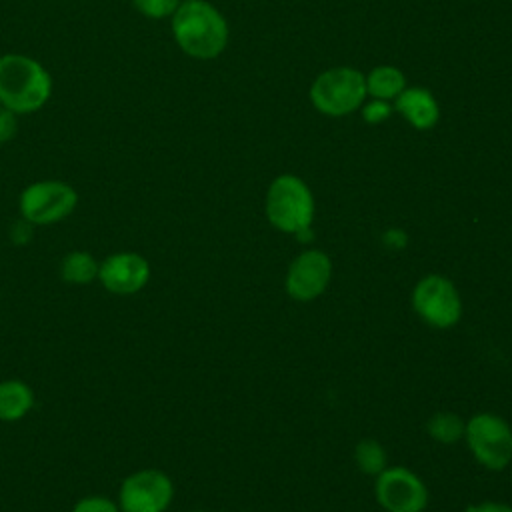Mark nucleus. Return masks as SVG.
Wrapping results in <instances>:
<instances>
[{"label": "nucleus", "mask_w": 512, "mask_h": 512, "mask_svg": "<svg viewBox=\"0 0 512 512\" xmlns=\"http://www.w3.org/2000/svg\"><path fill=\"white\" fill-rule=\"evenodd\" d=\"M34 394L28 384L20 380L0 382V420L14 422L30 412Z\"/></svg>", "instance_id": "ddd939ff"}, {"label": "nucleus", "mask_w": 512, "mask_h": 512, "mask_svg": "<svg viewBox=\"0 0 512 512\" xmlns=\"http://www.w3.org/2000/svg\"><path fill=\"white\" fill-rule=\"evenodd\" d=\"M374 494L386 512H422L428 504L424 482L404 466L384 468L376 476Z\"/></svg>", "instance_id": "6e6552de"}, {"label": "nucleus", "mask_w": 512, "mask_h": 512, "mask_svg": "<svg viewBox=\"0 0 512 512\" xmlns=\"http://www.w3.org/2000/svg\"><path fill=\"white\" fill-rule=\"evenodd\" d=\"M182 0H132L136 12L150 20H162L176 12Z\"/></svg>", "instance_id": "a211bd4d"}, {"label": "nucleus", "mask_w": 512, "mask_h": 512, "mask_svg": "<svg viewBox=\"0 0 512 512\" xmlns=\"http://www.w3.org/2000/svg\"><path fill=\"white\" fill-rule=\"evenodd\" d=\"M20 214L36 226H46L70 216L78 204V192L62 180H38L20 194Z\"/></svg>", "instance_id": "423d86ee"}, {"label": "nucleus", "mask_w": 512, "mask_h": 512, "mask_svg": "<svg viewBox=\"0 0 512 512\" xmlns=\"http://www.w3.org/2000/svg\"><path fill=\"white\" fill-rule=\"evenodd\" d=\"M332 278V262L322 250H304L298 254L286 274V292L294 300L310 302L318 298Z\"/></svg>", "instance_id": "9d476101"}, {"label": "nucleus", "mask_w": 512, "mask_h": 512, "mask_svg": "<svg viewBox=\"0 0 512 512\" xmlns=\"http://www.w3.org/2000/svg\"><path fill=\"white\" fill-rule=\"evenodd\" d=\"M354 460L358 464V468L368 474V476H378L384 468H386V452L384 448L372 440H360L354 448Z\"/></svg>", "instance_id": "f3484780"}, {"label": "nucleus", "mask_w": 512, "mask_h": 512, "mask_svg": "<svg viewBox=\"0 0 512 512\" xmlns=\"http://www.w3.org/2000/svg\"><path fill=\"white\" fill-rule=\"evenodd\" d=\"M464 440L472 456L488 470H502L512 460V428L496 414L472 416L466 422Z\"/></svg>", "instance_id": "39448f33"}, {"label": "nucleus", "mask_w": 512, "mask_h": 512, "mask_svg": "<svg viewBox=\"0 0 512 512\" xmlns=\"http://www.w3.org/2000/svg\"><path fill=\"white\" fill-rule=\"evenodd\" d=\"M390 112H392V108L386 104V100H376V98H374L370 104H366V106H364L362 116H364V120H366V122H370V124H378V122L386 120V118L390 116Z\"/></svg>", "instance_id": "412c9836"}, {"label": "nucleus", "mask_w": 512, "mask_h": 512, "mask_svg": "<svg viewBox=\"0 0 512 512\" xmlns=\"http://www.w3.org/2000/svg\"><path fill=\"white\" fill-rule=\"evenodd\" d=\"M18 134V114L0 104V146L8 144Z\"/></svg>", "instance_id": "aec40b11"}, {"label": "nucleus", "mask_w": 512, "mask_h": 512, "mask_svg": "<svg viewBox=\"0 0 512 512\" xmlns=\"http://www.w3.org/2000/svg\"><path fill=\"white\" fill-rule=\"evenodd\" d=\"M52 96L50 72L32 56L8 52L0 56V104L14 114L38 112Z\"/></svg>", "instance_id": "f03ea898"}, {"label": "nucleus", "mask_w": 512, "mask_h": 512, "mask_svg": "<svg viewBox=\"0 0 512 512\" xmlns=\"http://www.w3.org/2000/svg\"><path fill=\"white\" fill-rule=\"evenodd\" d=\"M466 512H512V506L502 502H482V504L468 506Z\"/></svg>", "instance_id": "b1692460"}, {"label": "nucleus", "mask_w": 512, "mask_h": 512, "mask_svg": "<svg viewBox=\"0 0 512 512\" xmlns=\"http://www.w3.org/2000/svg\"><path fill=\"white\" fill-rule=\"evenodd\" d=\"M416 314L434 328H450L462 316V300L456 286L440 274H428L412 290Z\"/></svg>", "instance_id": "0eeeda50"}, {"label": "nucleus", "mask_w": 512, "mask_h": 512, "mask_svg": "<svg viewBox=\"0 0 512 512\" xmlns=\"http://www.w3.org/2000/svg\"><path fill=\"white\" fill-rule=\"evenodd\" d=\"M266 216L274 228L288 234L310 228L314 218L310 188L294 174L274 178L266 194Z\"/></svg>", "instance_id": "7ed1b4c3"}, {"label": "nucleus", "mask_w": 512, "mask_h": 512, "mask_svg": "<svg viewBox=\"0 0 512 512\" xmlns=\"http://www.w3.org/2000/svg\"><path fill=\"white\" fill-rule=\"evenodd\" d=\"M32 226L34 224H30L28 220H18V222H14L12 224V228H10V240L14 242V244H28L30 240H32Z\"/></svg>", "instance_id": "4be33fe9"}, {"label": "nucleus", "mask_w": 512, "mask_h": 512, "mask_svg": "<svg viewBox=\"0 0 512 512\" xmlns=\"http://www.w3.org/2000/svg\"><path fill=\"white\" fill-rule=\"evenodd\" d=\"M382 240H384V244H386L388 248H394V250L404 248L406 242H408L406 234H404L400 228H390V230H386L384 236H382Z\"/></svg>", "instance_id": "5701e85b"}, {"label": "nucleus", "mask_w": 512, "mask_h": 512, "mask_svg": "<svg viewBox=\"0 0 512 512\" xmlns=\"http://www.w3.org/2000/svg\"><path fill=\"white\" fill-rule=\"evenodd\" d=\"M366 96V78L354 68H332L322 72L312 88V104L326 116H344L354 112Z\"/></svg>", "instance_id": "20e7f679"}, {"label": "nucleus", "mask_w": 512, "mask_h": 512, "mask_svg": "<svg viewBox=\"0 0 512 512\" xmlns=\"http://www.w3.org/2000/svg\"><path fill=\"white\" fill-rule=\"evenodd\" d=\"M72 512H118V506L104 496H88L74 504Z\"/></svg>", "instance_id": "6ab92c4d"}, {"label": "nucleus", "mask_w": 512, "mask_h": 512, "mask_svg": "<svg viewBox=\"0 0 512 512\" xmlns=\"http://www.w3.org/2000/svg\"><path fill=\"white\" fill-rule=\"evenodd\" d=\"M404 74L394 66H378L366 78V92L376 100L396 98L404 90Z\"/></svg>", "instance_id": "4468645a"}, {"label": "nucleus", "mask_w": 512, "mask_h": 512, "mask_svg": "<svg viewBox=\"0 0 512 512\" xmlns=\"http://www.w3.org/2000/svg\"><path fill=\"white\" fill-rule=\"evenodd\" d=\"M98 270L100 264L96 262V258L88 252H70L62 264H60V274L62 280L68 284H90L92 280L98 278Z\"/></svg>", "instance_id": "2eb2a0df"}, {"label": "nucleus", "mask_w": 512, "mask_h": 512, "mask_svg": "<svg viewBox=\"0 0 512 512\" xmlns=\"http://www.w3.org/2000/svg\"><path fill=\"white\" fill-rule=\"evenodd\" d=\"M150 278V264L136 252H118L108 256L98 270L102 286L118 296L136 294Z\"/></svg>", "instance_id": "9b49d317"}, {"label": "nucleus", "mask_w": 512, "mask_h": 512, "mask_svg": "<svg viewBox=\"0 0 512 512\" xmlns=\"http://www.w3.org/2000/svg\"><path fill=\"white\" fill-rule=\"evenodd\" d=\"M172 18V36L192 58H216L228 42L224 16L206 0H182Z\"/></svg>", "instance_id": "f257e3e1"}, {"label": "nucleus", "mask_w": 512, "mask_h": 512, "mask_svg": "<svg viewBox=\"0 0 512 512\" xmlns=\"http://www.w3.org/2000/svg\"><path fill=\"white\" fill-rule=\"evenodd\" d=\"M396 110L418 130L432 128L440 118L438 102L424 88H404L396 96Z\"/></svg>", "instance_id": "f8f14e48"}, {"label": "nucleus", "mask_w": 512, "mask_h": 512, "mask_svg": "<svg viewBox=\"0 0 512 512\" xmlns=\"http://www.w3.org/2000/svg\"><path fill=\"white\" fill-rule=\"evenodd\" d=\"M428 434L440 442V444H454L458 442L460 438H464V428H466V422L452 414V412H436L428 424Z\"/></svg>", "instance_id": "dca6fc26"}, {"label": "nucleus", "mask_w": 512, "mask_h": 512, "mask_svg": "<svg viewBox=\"0 0 512 512\" xmlns=\"http://www.w3.org/2000/svg\"><path fill=\"white\" fill-rule=\"evenodd\" d=\"M192 512H204V510H192Z\"/></svg>", "instance_id": "393cba45"}, {"label": "nucleus", "mask_w": 512, "mask_h": 512, "mask_svg": "<svg viewBox=\"0 0 512 512\" xmlns=\"http://www.w3.org/2000/svg\"><path fill=\"white\" fill-rule=\"evenodd\" d=\"M174 496L172 480L154 468L130 474L120 486L122 512H164Z\"/></svg>", "instance_id": "1a4fd4ad"}]
</instances>
